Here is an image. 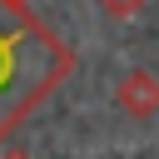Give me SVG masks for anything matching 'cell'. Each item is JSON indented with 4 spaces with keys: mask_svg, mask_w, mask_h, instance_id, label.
Returning <instances> with one entry per match:
<instances>
[{
    "mask_svg": "<svg viewBox=\"0 0 159 159\" xmlns=\"http://www.w3.org/2000/svg\"><path fill=\"white\" fill-rule=\"evenodd\" d=\"M10 45H15V40H0V80H5V75H10V65H15V55H10Z\"/></svg>",
    "mask_w": 159,
    "mask_h": 159,
    "instance_id": "cell-1",
    "label": "cell"
}]
</instances>
